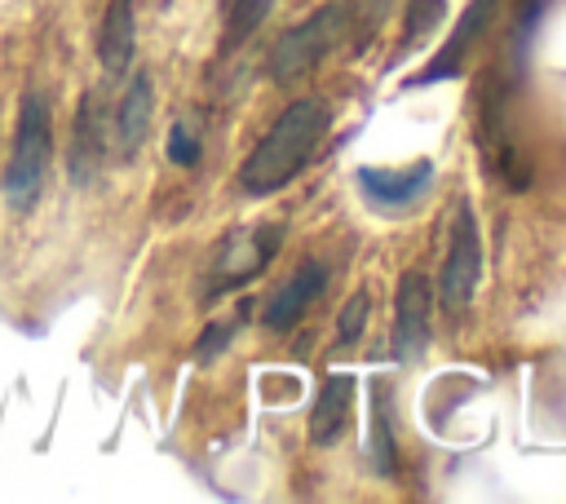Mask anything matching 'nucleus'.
Listing matches in <instances>:
<instances>
[{"label": "nucleus", "mask_w": 566, "mask_h": 504, "mask_svg": "<svg viewBox=\"0 0 566 504\" xmlns=\"http://www.w3.org/2000/svg\"><path fill=\"white\" fill-rule=\"evenodd\" d=\"M327 119H332L327 115V102H318V97L292 102L270 124V133L256 141V150L243 159V172H239L243 190L252 199H261V195L283 190L287 181H296L310 168V159H314V150H318L323 133H327Z\"/></svg>", "instance_id": "nucleus-1"}, {"label": "nucleus", "mask_w": 566, "mask_h": 504, "mask_svg": "<svg viewBox=\"0 0 566 504\" xmlns=\"http://www.w3.org/2000/svg\"><path fill=\"white\" fill-rule=\"evenodd\" d=\"M349 31V0H332L323 9H314L305 22L287 27L274 49H270V80L279 84H292L301 80L305 71H314Z\"/></svg>", "instance_id": "nucleus-2"}, {"label": "nucleus", "mask_w": 566, "mask_h": 504, "mask_svg": "<svg viewBox=\"0 0 566 504\" xmlns=\"http://www.w3.org/2000/svg\"><path fill=\"white\" fill-rule=\"evenodd\" d=\"M53 159V141H49V106L40 93H27L22 115H18V137H13V155L4 168V199L9 208L27 212L40 190H44V172Z\"/></svg>", "instance_id": "nucleus-3"}, {"label": "nucleus", "mask_w": 566, "mask_h": 504, "mask_svg": "<svg viewBox=\"0 0 566 504\" xmlns=\"http://www.w3.org/2000/svg\"><path fill=\"white\" fill-rule=\"evenodd\" d=\"M478 279H482V239H478V221H473V208L469 199H460L455 217H451V243H447V261H442V309L460 314L473 292H478Z\"/></svg>", "instance_id": "nucleus-4"}, {"label": "nucleus", "mask_w": 566, "mask_h": 504, "mask_svg": "<svg viewBox=\"0 0 566 504\" xmlns=\"http://www.w3.org/2000/svg\"><path fill=\"white\" fill-rule=\"evenodd\" d=\"M274 252H279V230H274V225L226 234L221 248H217V256H212V265H208V292L221 296V292H230V287H239V283H248V279H256V274L270 265Z\"/></svg>", "instance_id": "nucleus-5"}, {"label": "nucleus", "mask_w": 566, "mask_h": 504, "mask_svg": "<svg viewBox=\"0 0 566 504\" xmlns=\"http://www.w3.org/2000/svg\"><path fill=\"white\" fill-rule=\"evenodd\" d=\"M429 186H433V159H416L407 168H358V190L367 208L389 212V217L411 212Z\"/></svg>", "instance_id": "nucleus-6"}, {"label": "nucleus", "mask_w": 566, "mask_h": 504, "mask_svg": "<svg viewBox=\"0 0 566 504\" xmlns=\"http://www.w3.org/2000/svg\"><path fill=\"white\" fill-rule=\"evenodd\" d=\"M394 349L398 358H420L429 349V314H433V287L424 270H402L398 296H394Z\"/></svg>", "instance_id": "nucleus-7"}, {"label": "nucleus", "mask_w": 566, "mask_h": 504, "mask_svg": "<svg viewBox=\"0 0 566 504\" xmlns=\"http://www.w3.org/2000/svg\"><path fill=\"white\" fill-rule=\"evenodd\" d=\"M323 287H327V265L314 261V256H305V261L274 287V296H270L265 309H261V323H265L270 332H292V327L305 318V309L323 296Z\"/></svg>", "instance_id": "nucleus-8"}, {"label": "nucleus", "mask_w": 566, "mask_h": 504, "mask_svg": "<svg viewBox=\"0 0 566 504\" xmlns=\"http://www.w3.org/2000/svg\"><path fill=\"white\" fill-rule=\"evenodd\" d=\"M495 9H500V0H469V9H464V18H460V27L447 35V44L433 53V62H429L420 75H411V80H407V88H420V84H438V80L460 75L464 57L473 53V44H478V40L486 35V27L495 22Z\"/></svg>", "instance_id": "nucleus-9"}, {"label": "nucleus", "mask_w": 566, "mask_h": 504, "mask_svg": "<svg viewBox=\"0 0 566 504\" xmlns=\"http://www.w3.org/2000/svg\"><path fill=\"white\" fill-rule=\"evenodd\" d=\"M106 137H111V128H106V106H102L97 93H88V97L80 102L75 128H71V181H75V186H88V181L97 177V168H102V159H106Z\"/></svg>", "instance_id": "nucleus-10"}, {"label": "nucleus", "mask_w": 566, "mask_h": 504, "mask_svg": "<svg viewBox=\"0 0 566 504\" xmlns=\"http://www.w3.org/2000/svg\"><path fill=\"white\" fill-rule=\"evenodd\" d=\"M349 411H354V371H332L318 385V398H314V411H310V442L332 447L345 433Z\"/></svg>", "instance_id": "nucleus-11"}, {"label": "nucleus", "mask_w": 566, "mask_h": 504, "mask_svg": "<svg viewBox=\"0 0 566 504\" xmlns=\"http://www.w3.org/2000/svg\"><path fill=\"white\" fill-rule=\"evenodd\" d=\"M150 111H155V93H150V75H133L119 106H115V124H111V137H115V150L128 159L137 155V146L146 141L150 133Z\"/></svg>", "instance_id": "nucleus-12"}, {"label": "nucleus", "mask_w": 566, "mask_h": 504, "mask_svg": "<svg viewBox=\"0 0 566 504\" xmlns=\"http://www.w3.org/2000/svg\"><path fill=\"white\" fill-rule=\"evenodd\" d=\"M133 44H137V22H133V0H111L102 13V31H97V57L102 71L111 80H119L133 62Z\"/></svg>", "instance_id": "nucleus-13"}, {"label": "nucleus", "mask_w": 566, "mask_h": 504, "mask_svg": "<svg viewBox=\"0 0 566 504\" xmlns=\"http://www.w3.org/2000/svg\"><path fill=\"white\" fill-rule=\"evenodd\" d=\"M447 22V0H407L402 9V49H416Z\"/></svg>", "instance_id": "nucleus-14"}, {"label": "nucleus", "mask_w": 566, "mask_h": 504, "mask_svg": "<svg viewBox=\"0 0 566 504\" xmlns=\"http://www.w3.org/2000/svg\"><path fill=\"white\" fill-rule=\"evenodd\" d=\"M274 9V0H234L230 4V27H226V44H239V40H248L261 22H265V13Z\"/></svg>", "instance_id": "nucleus-15"}, {"label": "nucleus", "mask_w": 566, "mask_h": 504, "mask_svg": "<svg viewBox=\"0 0 566 504\" xmlns=\"http://www.w3.org/2000/svg\"><path fill=\"white\" fill-rule=\"evenodd\" d=\"M367 305H371V296H367L363 287L345 301V309H340V318H336V349H349V345L363 336V327H367Z\"/></svg>", "instance_id": "nucleus-16"}, {"label": "nucleus", "mask_w": 566, "mask_h": 504, "mask_svg": "<svg viewBox=\"0 0 566 504\" xmlns=\"http://www.w3.org/2000/svg\"><path fill=\"white\" fill-rule=\"evenodd\" d=\"M371 460H376V473H394V429L385 420V407H380V389H376V411H371Z\"/></svg>", "instance_id": "nucleus-17"}, {"label": "nucleus", "mask_w": 566, "mask_h": 504, "mask_svg": "<svg viewBox=\"0 0 566 504\" xmlns=\"http://www.w3.org/2000/svg\"><path fill=\"white\" fill-rule=\"evenodd\" d=\"M389 9H394V0H349V18L354 22H363V35H358V49L380 31V22L389 18ZM349 22V27H354Z\"/></svg>", "instance_id": "nucleus-18"}, {"label": "nucleus", "mask_w": 566, "mask_h": 504, "mask_svg": "<svg viewBox=\"0 0 566 504\" xmlns=\"http://www.w3.org/2000/svg\"><path fill=\"white\" fill-rule=\"evenodd\" d=\"M168 159L181 164V168H195L199 164V137L186 124H172V133H168Z\"/></svg>", "instance_id": "nucleus-19"}, {"label": "nucleus", "mask_w": 566, "mask_h": 504, "mask_svg": "<svg viewBox=\"0 0 566 504\" xmlns=\"http://www.w3.org/2000/svg\"><path fill=\"white\" fill-rule=\"evenodd\" d=\"M230 332H234L230 323H212V327L203 332V340H199V358L208 363L212 354H221V349H226V340H230Z\"/></svg>", "instance_id": "nucleus-20"}]
</instances>
